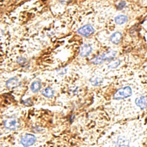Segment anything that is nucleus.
<instances>
[{"mask_svg": "<svg viewBox=\"0 0 147 147\" xmlns=\"http://www.w3.org/2000/svg\"><path fill=\"white\" fill-rule=\"evenodd\" d=\"M120 61L119 60H117L112 63L109 65V68H116L120 65Z\"/></svg>", "mask_w": 147, "mask_h": 147, "instance_id": "12", "label": "nucleus"}, {"mask_svg": "<svg viewBox=\"0 0 147 147\" xmlns=\"http://www.w3.org/2000/svg\"><path fill=\"white\" fill-rule=\"evenodd\" d=\"M128 20V17L124 15H120L115 18V22L118 25H122L125 23Z\"/></svg>", "mask_w": 147, "mask_h": 147, "instance_id": "7", "label": "nucleus"}, {"mask_svg": "<svg viewBox=\"0 0 147 147\" xmlns=\"http://www.w3.org/2000/svg\"><path fill=\"white\" fill-rule=\"evenodd\" d=\"M92 51L91 47L88 44H84L80 49V56L82 57L87 56Z\"/></svg>", "mask_w": 147, "mask_h": 147, "instance_id": "5", "label": "nucleus"}, {"mask_svg": "<svg viewBox=\"0 0 147 147\" xmlns=\"http://www.w3.org/2000/svg\"><path fill=\"white\" fill-rule=\"evenodd\" d=\"M41 86H42V85H41L40 82H39L38 81H34L31 85V90L33 92L36 93L40 89Z\"/></svg>", "mask_w": 147, "mask_h": 147, "instance_id": "8", "label": "nucleus"}, {"mask_svg": "<svg viewBox=\"0 0 147 147\" xmlns=\"http://www.w3.org/2000/svg\"><path fill=\"white\" fill-rule=\"evenodd\" d=\"M36 137L32 134H27L21 139V143L24 147H29L33 145L36 142Z\"/></svg>", "mask_w": 147, "mask_h": 147, "instance_id": "2", "label": "nucleus"}, {"mask_svg": "<svg viewBox=\"0 0 147 147\" xmlns=\"http://www.w3.org/2000/svg\"><path fill=\"white\" fill-rule=\"evenodd\" d=\"M5 126L9 129L14 130L18 127L17 121L14 119H10L5 121Z\"/></svg>", "mask_w": 147, "mask_h": 147, "instance_id": "4", "label": "nucleus"}, {"mask_svg": "<svg viewBox=\"0 0 147 147\" xmlns=\"http://www.w3.org/2000/svg\"><path fill=\"white\" fill-rule=\"evenodd\" d=\"M125 2H121L118 5V9H122L125 6Z\"/></svg>", "mask_w": 147, "mask_h": 147, "instance_id": "13", "label": "nucleus"}, {"mask_svg": "<svg viewBox=\"0 0 147 147\" xmlns=\"http://www.w3.org/2000/svg\"><path fill=\"white\" fill-rule=\"evenodd\" d=\"M17 82H18V81L16 78H12L7 82V85L9 88L14 87V86H16L17 85Z\"/></svg>", "mask_w": 147, "mask_h": 147, "instance_id": "10", "label": "nucleus"}, {"mask_svg": "<svg viewBox=\"0 0 147 147\" xmlns=\"http://www.w3.org/2000/svg\"><path fill=\"white\" fill-rule=\"evenodd\" d=\"M24 61H25V60L23 59H22V58H20V59H19L18 60V62L20 63H24Z\"/></svg>", "mask_w": 147, "mask_h": 147, "instance_id": "14", "label": "nucleus"}, {"mask_svg": "<svg viewBox=\"0 0 147 147\" xmlns=\"http://www.w3.org/2000/svg\"><path fill=\"white\" fill-rule=\"evenodd\" d=\"M94 32L93 28L91 25H85L82 28H80L78 32L80 34L83 36H88L93 34Z\"/></svg>", "mask_w": 147, "mask_h": 147, "instance_id": "3", "label": "nucleus"}, {"mask_svg": "<svg viewBox=\"0 0 147 147\" xmlns=\"http://www.w3.org/2000/svg\"><path fill=\"white\" fill-rule=\"evenodd\" d=\"M70 0H61V1L63 3H65V2H69Z\"/></svg>", "mask_w": 147, "mask_h": 147, "instance_id": "15", "label": "nucleus"}, {"mask_svg": "<svg viewBox=\"0 0 147 147\" xmlns=\"http://www.w3.org/2000/svg\"><path fill=\"white\" fill-rule=\"evenodd\" d=\"M132 95V90L130 86H125L119 89L114 94V98L116 100L124 99Z\"/></svg>", "mask_w": 147, "mask_h": 147, "instance_id": "1", "label": "nucleus"}, {"mask_svg": "<svg viewBox=\"0 0 147 147\" xmlns=\"http://www.w3.org/2000/svg\"><path fill=\"white\" fill-rule=\"evenodd\" d=\"M91 83H92L93 85H98V84H99L100 83H101L102 80H101V78H99V77H94V78H93L91 79Z\"/></svg>", "mask_w": 147, "mask_h": 147, "instance_id": "11", "label": "nucleus"}, {"mask_svg": "<svg viewBox=\"0 0 147 147\" xmlns=\"http://www.w3.org/2000/svg\"><path fill=\"white\" fill-rule=\"evenodd\" d=\"M42 94L47 97H51L54 94V91L50 88H46L43 90Z\"/></svg>", "mask_w": 147, "mask_h": 147, "instance_id": "9", "label": "nucleus"}, {"mask_svg": "<svg viewBox=\"0 0 147 147\" xmlns=\"http://www.w3.org/2000/svg\"><path fill=\"white\" fill-rule=\"evenodd\" d=\"M122 38V34L120 32H116L112 34L110 37L111 41L115 44H118L121 41Z\"/></svg>", "mask_w": 147, "mask_h": 147, "instance_id": "6", "label": "nucleus"}]
</instances>
